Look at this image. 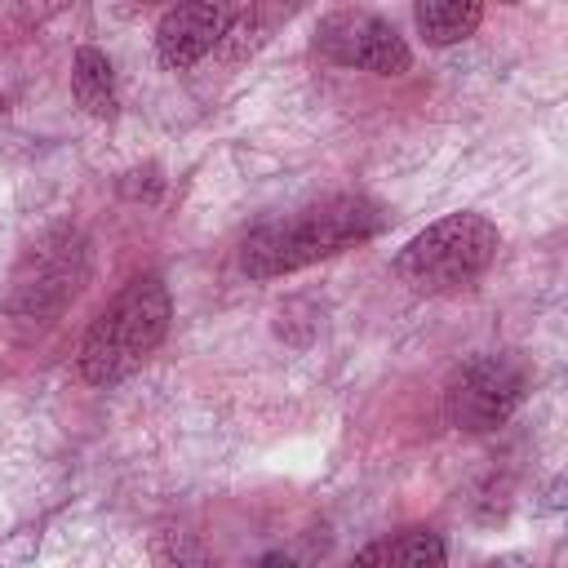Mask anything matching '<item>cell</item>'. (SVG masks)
<instances>
[{"label":"cell","mask_w":568,"mask_h":568,"mask_svg":"<svg viewBox=\"0 0 568 568\" xmlns=\"http://www.w3.org/2000/svg\"><path fill=\"white\" fill-rule=\"evenodd\" d=\"M382 231V209L364 195H333L324 204H311L293 217L257 226L240 244V266L253 280H275L288 271H302L320 257H333L359 240H373Z\"/></svg>","instance_id":"obj_1"},{"label":"cell","mask_w":568,"mask_h":568,"mask_svg":"<svg viewBox=\"0 0 568 568\" xmlns=\"http://www.w3.org/2000/svg\"><path fill=\"white\" fill-rule=\"evenodd\" d=\"M169 288L160 275H142L133 280L84 333L80 342V373L93 386L120 382L129 377L169 333Z\"/></svg>","instance_id":"obj_2"},{"label":"cell","mask_w":568,"mask_h":568,"mask_svg":"<svg viewBox=\"0 0 568 568\" xmlns=\"http://www.w3.org/2000/svg\"><path fill=\"white\" fill-rule=\"evenodd\" d=\"M501 248V235L488 217L479 213H448L439 222H430L426 231H417L399 257H395V275L413 288V293H457L466 284H475L493 257Z\"/></svg>","instance_id":"obj_3"},{"label":"cell","mask_w":568,"mask_h":568,"mask_svg":"<svg viewBox=\"0 0 568 568\" xmlns=\"http://www.w3.org/2000/svg\"><path fill=\"white\" fill-rule=\"evenodd\" d=\"M84 257H89L84 253V240L71 226H58V231L40 235L22 253V262L13 266L4 306L18 311V315H36V320L49 315V311H58V306H67L80 293L84 275H89V262Z\"/></svg>","instance_id":"obj_4"},{"label":"cell","mask_w":568,"mask_h":568,"mask_svg":"<svg viewBox=\"0 0 568 568\" xmlns=\"http://www.w3.org/2000/svg\"><path fill=\"white\" fill-rule=\"evenodd\" d=\"M524 399V368L510 355H475L466 359L444 390L448 422L462 430H497Z\"/></svg>","instance_id":"obj_5"},{"label":"cell","mask_w":568,"mask_h":568,"mask_svg":"<svg viewBox=\"0 0 568 568\" xmlns=\"http://www.w3.org/2000/svg\"><path fill=\"white\" fill-rule=\"evenodd\" d=\"M315 49L337 67L377 71V75H399L413 67V53L399 40V31L368 9H333L328 18H320Z\"/></svg>","instance_id":"obj_6"},{"label":"cell","mask_w":568,"mask_h":568,"mask_svg":"<svg viewBox=\"0 0 568 568\" xmlns=\"http://www.w3.org/2000/svg\"><path fill=\"white\" fill-rule=\"evenodd\" d=\"M231 18H235V9H226V4H178V9H169L160 18L155 49H160V58L169 67L186 71L226 36Z\"/></svg>","instance_id":"obj_7"},{"label":"cell","mask_w":568,"mask_h":568,"mask_svg":"<svg viewBox=\"0 0 568 568\" xmlns=\"http://www.w3.org/2000/svg\"><path fill=\"white\" fill-rule=\"evenodd\" d=\"M351 568H448V555H444V541L426 528H404V532H390L373 546H364Z\"/></svg>","instance_id":"obj_8"},{"label":"cell","mask_w":568,"mask_h":568,"mask_svg":"<svg viewBox=\"0 0 568 568\" xmlns=\"http://www.w3.org/2000/svg\"><path fill=\"white\" fill-rule=\"evenodd\" d=\"M71 89H75V102L89 115H98V120H111L115 115V75H111L106 53L80 49L75 62H71Z\"/></svg>","instance_id":"obj_9"},{"label":"cell","mask_w":568,"mask_h":568,"mask_svg":"<svg viewBox=\"0 0 568 568\" xmlns=\"http://www.w3.org/2000/svg\"><path fill=\"white\" fill-rule=\"evenodd\" d=\"M484 9L475 0H426L413 9V22L417 31L430 40V44H457L466 40L475 27H479Z\"/></svg>","instance_id":"obj_10"},{"label":"cell","mask_w":568,"mask_h":568,"mask_svg":"<svg viewBox=\"0 0 568 568\" xmlns=\"http://www.w3.org/2000/svg\"><path fill=\"white\" fill-rule=\"evenodd\" d=\"M160 568H217V559H209L186 537H164L160 541Z\"/></svg>","instance_id":"obj_11"},{"label":"cell","mask_w":568,"mask_h":568,"mask_svg":"<svg viewBox=\"0 0 568 568\" xmlns=\"http://www.w3.org/2000/svg\"><path fill=\"white\" fill-rule=\"evenodd\" d=\"M257 568H297V564H293V559H284V555H266Z\"/></svg>","instance_id":"obj_12"},{"label":"cell","mask_w":568,"mask_h":568,"mask_svg":"<svg viewBox=\"0 0 568 568\" xmlns=\"http://www.w3.org/2000/svg\"><path fill=\"white\" fill-rule=\"evenodd\" d=\"M0 115H4V98H0Z\"/></svg>","instance_id":"obj_13"}]
</instances>
